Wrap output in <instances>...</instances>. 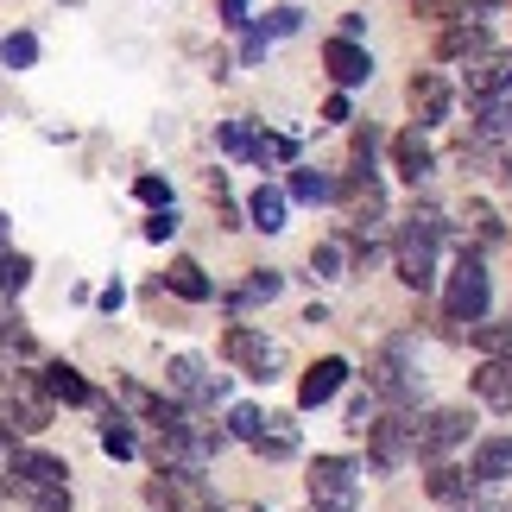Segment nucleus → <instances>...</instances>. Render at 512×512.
Listing matches in <instances>:
<instances>
[{"instance_id": "1", "label": "nucleus", "mask_w": 512, "mask_h": 512, "mask_svg": "<svg viewBox=\"0 0 512 512\" xmlns=\"http://www.w3.org/2000/svg\"><path fill=\"white\" fill-rule=\"evenodd\" d=\"M443 234H449V222H443L437 209H411L405 222H399V234H392V266H399V279L411 291L437 285V247H443Z\"/></svg>"}, {"instance_id": "2", "label": "nucleus", "mask_w": 512, "mask_h": 512, "mask_svg": "<svg viewBox=\"0 0 512 512\" xmlns=\"http://www.w3.org/2000/svg\"><path fill=\"white\" fill-rule=\"evenodd\" d=\"M487 304H494V279H487L481 253H462L456 272H449V285H443V317H449V323H475V329H481Z\"/></svg>"}, {"instance_id": "3", "label": "nucleus", "mask_w": 512, "mask_h": 512, "mask_svg": "<svg viewBox=\"0 0 512 512\" xmlns=\"http://www.w3.org/2000/svg\"><path fill=\"white\" fill-rule=\"evenodd\" d=\"M361 500V475H354V462L342 456H317L310 462V506L317 512H354Z\"/></svg>"}, {"instance_id": "4", "label": "nucleus", "mask_w": 512, "mask_h": 512, "mask_svg": "<svg viewBox=\"0 0 512 512\" xmlns=\"http://www.w3.org/2000/svg\"><path fill=\"white\" fill-rule=\"evenodd\" d=\"M146 506L159 512H209V481L196 475V468H159V475L146 481Z\"/></svg>"}, {"instance_id": "5", "label": "nucleus", "mask_w": 512, "mask_h": 512, "mask_svg": "<svg viewBox=\"0 0 512 512\" xmlns=\"http://www.w3.org/2000/svg\"><path fill=\"white\" fill-rule=\"evenodd\" d=\"M222 361H234L241 373H253V380H272L279 361H285V348L272 336H260V329H247V323H228L222 329Z\"/></svg>"}, {"instance_id": "6", "label": "nucleus", "mask_w": 512, "mask_h": 512, "mask_svg": "<svg viewBox=\"0 0 512 512\" xmlns=\"http://www.w3.org/2000/svg\"><path fill=\"white\" fill-rule=\"evenodd\" d=\"M468 411L462 405H443V411H430V418H418L411 424V456L418 462H437V456H449L456 443H468Z\"/></svg>"}, {"instance_id": "7", "label": "nucleus", "mask_w": 512, "mask_h": 512, "mask_svg": "<svg viewBox=\"0 0 512 512\" xmlns=\"http://www.w3.org/2000/svg\"><path fill=\"white\" fill-rule=\"evenodd\" d=\"M51 399L45 386H38V373H13L7 392H0V418H13V430H45L51 424Z\"/></svg>"}, {"instance_id": "8", "label": "nucleus", "mask_w": 512, "mask_h": 512, "mask_svg": "<svg viewBox=\"0 0 512 512\" xmlns=\"http://www.w3.org/2000/svg\"><path fill=\"white\" fill-rule=\"evenodd\" d=\"M361 437H367V449H373L367 462L380 468V475L411 456V418H399V411H373V424L361 430Z\"/></svg>"}, {"instance_id": "9", "label": "nucleus", "mask_w": 512, "mask_h": 512, "mask_svg": "<svg viewBox=\"0 0 512 512\" xmlns=\"http://www.w3.org/2000/svg\"><path fill=\"white\" fill-rule=\"evenodd\" d=\"M367 392H373V405H392V411H399V405H411V399H418V380H411V373L399 367V354H373V361H367Z\"/></svg>"}, {"instance_id": "10", "label": "nucleus", "mask_w": 512, "mask_h": 512, "mask_svg": "<svg viewBox=\"0 0 512 512\" xmlns=\"http://www.w3.org/2000/svg\"><path fill=\"white\" fill-rule=\"evenodd\" d=\"M512 95V51H487L481 64H468V102L487 108V102H506Z\"/></svg>"}, {"instance_id": "11", "label": "nucleus", "mask_w": 512, "mask_h": 512, "mask_svg": "<svg viewBox=\"0 0 512 512\" xmlns=\"http://www.w3.org/2000/svg\"><path fill=\"white\" fill-rule=\"evenodd\" d=\"M165 386L177 405H209L215 392H222V373H203V361H190V354H177L165 367Z\"/></svg>"}, {"instance_id": "12", "label": "nucleus", "mask_w": 512, "mask_h": 512, "mask_svg": "<svg viewBox=\"0 0 512 512\" xmlns=\"http://www.w3.org/2000/svg\"><path fill=\"white\" fill-rule=\"evenodd\" d=\"M121 405H127V411H140L152 430H171V424H184V418H190V411L177 405L171 392H152V386H140V380H121Z\"/></svg>"}, {"instance_id": "13", "label": "nucleus", "mask_w": 512, "mask_h": 512, "mask_svg": "<svg viewBox=\"0 0 512 512\" xmlns=\"http://www.w3.org/2000/svg\"><path fill=\"white\" fill-rule=\"evenodd\" d=\"M405 108H411V121H418V127H437L443 114H449V83H443L437 70H418L405 83Z\"/></svg>"}, {"instance_id": "14", "label": "nucleus", "mask_w": 512, "mask_h": 512, "mask_svg": "<svg viewBox=\"0 0 512 512\" xmlns=\"http://www.w3.org/2000/svg\"><path fill=\"white\" fill-rule=\"evenodd\" d=\"M437 57H449V64H481L487 57V26L481 19H449V26H437Z\"/></svg>"}, {"instance_id": "15", "label": "nucleus", "mask_w": 512, "mask_h": 512, "mask_svg": "<svg viewBox=\"0 0 512 512\" xmlns=\"http://www.w3.org/2000/svg\"><path fill=\"white\" fill-rule=\"evenodd\" d=\"M348 386V361H336V354H323L317 367H304V380H298V405L304 411H317V405H329L336 392Z\"/></svg>"}, {"instance_id": "16", "label": "nucleus", "mask_w": 512, "mask_h": 512, "mask_svg": "<svg viewBox=\"0 0 512 512\" xmlns=\"http://www.w3.org/2000/svg\"><path fill=\"white\" fill-rule=\"evenodd\" d=\"M323 64H329V76H336L342 89H361L367 76H373V57H367V45H354V38H329Z\"/></svg>"}, {"instance_id": "17", "label": "nucleus", "mask_w": 512, "mask_h": 512, "mask_svg": "<svg viewBox=\"0 0 512 512\" xmlns=\"http://www.w3.org/2000/svg\"><path fill=\"white\" fill-rule=\"evenodd\" d=\"M392 165H399V177H405V184H424V177L437 171V152H430L424 127H405L399 140H392Z\"/></svg>"}, {"instance_id": "18", "label": "nucleus", "mask_w": 512, "mask_h": 512, "mask_svg": "<svg viewBox=\"0 0 512 512\" xmlns=\"http://www.w3.org/2000/svg\"><path fill=\"white\" fill-rule=\"evenodd\" d=\"M38 386H45L51 405H89V399H95V386H89L70 361H45V367H38Z\"/></svg>"}, {"instance_id": "19", "label": "nucleus", "mask_w": 512, "mask_h": 512, "mask_svg": "<svg viewBox=\"0 0 512 512\" xmlns=\"http://www.w3.org/2000/svg\"><path fill=\"white\" fill-rule=\"evenodd\" d=\"M475 487H494V481H512V437H487L475 443V462H468Z\"/></svg>"}, {"instance_id": "20", "label": "nucleus", "mask_w": 512, "mask_h": 512, "mask_svg": "<svg viewBox=\"0 0 512 512\" xmlns=\"http://www.w3.org/2000/svg\"><path fill=\"white\" fill-rule=\"evenodd\" d=\"M64 475H70V468L57 456H45V449H13V456H7V481H57V487H70Z\"/></svg>"}, {"instance_id": "21", "label": "nucleus", "mask_w": 512, "mask_h": 512, "mask_svg": "<svg viewBox=\"0 0 512 512\" xmlns=\"http://www.w3.org/2000/svg\"><path fill=\"white\" fill-rule=\"evenodd\" d=\"M424 487H430V500H443V506H468V500H475V475H468V468H449V462H430Z\"/></svg>"}, {"instance_id": "22", "label": "nucleus", "mask_w": 512, "mask_h": 512, "mask_svg": "<svg viewBox=\"0 0 512 512\" xmlns=\"http://www.w3.org/2000/svg\"><path fill=\"white\" fill-rule=\"evenodd\" d=\"M494 146L512 152V95H506V102H487L475 114V152H494Z\"/></svg>"}, {"instance_id": "23", "label": "nucleus", "mask_w": 512, "mask_h": 512, "mask_svg": "<svg viewBox=\"0 0 512 512\" xmlns=\"http://www.w3.org/2000/svg\"><path fill=\"white\" fill-rule=\"evenodd\" d=\"M475 399L494 405V411H512V361H481L475 367Z\"/></svg>"}, {"instance_id": "24", "label": "nucleus", "mask_w": 512, "mask_h": 512, "mask_svg": "<svg viewBox=\"0 0 512 512\" xmlns=\"http://www.w3.org/2000/svg\"><path fill=\"white\" fill-rule=\"evenodd\" d=\"M165 285H171V291H177L184 304H209V298H215L209 272L196 266V260H171V266H165Z\"/></svg>"}, {"instance_id": "25", "label": "nucleus", "mask_w": 512, "mask_h": 512, "mask_svg": "<svg viewBox=\"0 0 512 512\" xmlns=\"http://www.w3.org/2000/svg\"><path fill=\"white\" fill-rule=\"evenodd\" d=\"M7 494H19L32 512H70V487L57 481H7Z\"/></svg>"}, {"instance_id": "26", "label": "nucleus", "mask_w": 512, "mask_h": 512, "mask_svg": "<svg viewBox=\"0 0 512 512\" xmlns=\"http://www.w3.org/2000/svg\"><path fill=\"white\" fill-rule=\"evenodd\" d=\"M253 449H260V456H298V424H291V418H266L260 437H253Z\"/></svg>"}, {"instance_id": "27", "label": "nucleus", "mask_w": 512, "mask_h": 512, "mask_svg": "<svg viewBox=\"0 0 512 512\" xmlns=\"http://www.w3.org/2000/svg\"><path fill=\"white\" fill-rule=\"evenodd\" d=\"M247 215H253V228L279 234V228H285V190H272V184H260V190H253V203H247Z\"/></svg>"}, {"instance_id": "28", "label": "nucleus", "mask_w": 512, "mask_h": 512, "mask_svg": "<svg viewBox=\"0 0 512 512\" xmlns=\"http://www.w3.org/2000/svg\"><path fill=\"white\" fill-rule=\"evenodd\" d=\"M291 196H298V203H336V177H323V171H291Z\"/></svg>"}, {"instance_id": "29", "label": "nucleus", "mask_w": 512, "mask_h": 512, "mask_svg": "<svg viewBox=\"0 0 512 512\" xmlns=\"http://www.w3.org/2000/svg\"><path fill=\"white\" fill-rule=\"evenodd\" d=\"M26 285H32V260L7 247V253H0V291H7V298H19Z\"/></svg>"}, {"instance_id": "30", "label": "nucleus", "mask_w": 512, "mask_h": 512, "mask_svg": "<svg viewBox=\"0 0 512 512\" xmlns=\"http://www.w3.org/2000/svg\"><path fill=\"white\" fill-rule=\"evenodd\" d=\"M475 348L487 361H512V323H481L475 329Z\"/></svg>"}, {"instance_id": "31", "label": "nucleus", "mask_w": 512, "mask_h": 512, "mask_svg": "<svg viewBox=\"0 0 512 512\" xmlns=\"http://www.w3.org/2000/svg\"><path fill=\"white\" fill-rule=\"evenodd\" d=\"M253 165H285L291 159V140L285 133H253V152H247Z\"/></svg>"}, {"instance_id": "32", "label": "nucleus", "mask_w": 512, "mask_h": 512, "mask_svg": "<svg viewBox=\"0 0 512 512\" xmlns=\"http://www.w3.org/2000/svg\"><path fill=\"white\" fill-rule=\"evenodd\" d=\"M411 7H418V19H475V7H468V0H411Z\"/></svg>"}, {"instance_id": "33", "label": "nucleus", "mask_w": 512, "mask_h": 512, "mask_svg": "<svg viewBox=\"0 0 512 512\" xmlns=\"http://www.w3.org/2000/svg\"><path fill=\"white\" fill-rule=\"evenodd\" d=\"M102 449H108L114 462H127V456H133V449H140V443H133V430H127L121 418H108V424H102Z\"/></svg>"}, {"instance_id": "34", "label": "nucleus", "mask_w": 512, "mask_h": 512, "mask_svg": "<svg viewBox=\"0 0 512 512\" xmlns=\"http://www.w3.org/2000/svg\"><path fill=\"white\" fill-rule=\"evenodd\" d=\"M468 228H475V241H481V247H494V241H500V215L487 209V203H468Z\"/></svg>"}, {"instance_id": "35", "label": "nucleus", "mask_w": 512, "mask_h": 512, "mask_svg": "<svg viewBox=\"0 0 512 512\" xmlns=\"http://www.w3.org/2000/svg\"><path fill=\"white\" fill-rule=\"evenodd\" d=\"M133 196H140V203H152V215H159V209H171V184H165L159 171H146L140 184H133Z\"/></svg>"}, {"instance_id": "36", "label": "nucleus", "mask_w": 512, "mask_h": 512, "mask_svg": "<svg viewBox=\"0 0 512 512\" xmlns=\"http://www.w3.org/2000/svg\"><path fill=\"white\" fill-rule=\"evenodd\" d=\"M0 57H7L13 70H26L32 57H38V38H32V32H7V45H0Z\"/></svg>"}, {"instance_id": "37", "label": "nucleus", "mask_w": 512, "mask_h": 512, "mask_svg": "<svg viewBox=\"0 0 512 512\" xmlns=\"http://www.w3.org/2000/svg\"><path fill=\"white\" fill-rule=\"evenodd\" d=\"M260 424H266V418H260L253 405H234V411H228V437H241V443L260 437Z\"/></svg>"}, {"instance_id": "38", "label": "nucleus", "mask_w": 512, "mask_h": 512, "mask_svg": "<svg viewBox=\"0 0 512 512\" xmlns=\"http://www.w3.org/2000/svg\"><path fill=\"white\" fill-rule=\"evenodd\" d=\"M209 203H215V215H222V228H241V209L228 203V184H222V171H209Z\"/></svg>"}, {"instance_id": "39", "label": "nucleus", "mask_w": 512, "mask_h": 512, "mask_svg": "<svg viewBox=\"0 0 512 512\" xmlns=\"http://www.w3.org/2000/svg\"><path fill=\"white\" fill-rule=\"evenodd\" d=\"M222 152L247 159V152H253V127H247V121H228V127H222Z\"/></svg>"}, {"instance_id": "40", "label": "nucleus", "mask_w": 512, "mask_h": 512, "mask_svg": "<svg viewBox=\"0 0 512 512\" xmlns=\"http://www.w3.org/2000/svg\"><path fill=\"white\" fill-rule=\"evenodd\" d=\"M279 291H285V279H279V272H253V279H247V291H241V304H247V298H279Z\"/></svg>"}, {"instance_id": "41", "label": "nucleus", "mask_w": 512, "mask_h": 512, "mask_svg": "<svg viewBox=\"0 0 512 512\" xmlns=\"http://www.w3.org/2000/svg\"><path fill=\"white\" fill-rule=\"evenodd\" d=\"M310 266H317L323 279H342V247H336V241H323L317 253H310Z\"/></svg>"}, {"instance_id": "42", "label": "nucleus", "mask_w": 512, "mask_h": 512, "mask_svg": "<svg viewBox=\"0 0 512 512\" xmlns=\"http://www.w3.org/2000/svg\"><path fill=\"white\" fill-rule=\"evenodd\" d=\"M171 234H177V215H171V209H159V215L146 222V241H171Z\"/></svg>"}, {"instance_id": "43", "label": "nucleus", "mask_w": 512, "mask_h": 512, "mask_svg": "<svg viewBox=\"0 0 512 512\" xmlns=\"http://www.w3.org/2000/svg\"><path fill=\"white\" fill-rule=\"evenodd\" d=\"M323 121H348V95H329V102H323Z\"/></svg>"}, {"instance_id": "44", "label": "nucleus", "mask_w": 512, "mask_h": 512, "mask_svg": "<svg viewBox=\"0 0 512 512\" xmlns=\"http://www.w3.org/2000/svg\"><path fill=\"white\" fill-rule=\"evenodd\" d=\"M222 19H228V26H241V19H247V0H222Z\"/></svg>"}, {"instance_id": "45", "label": "nucleus", "mask_w": 512, "mask_h": 512, "mask_svg": "<svg viewBox=\"0 0 512 512\" xmlns=\"http://www.w3.org/2000/svg\"><path fill=\"white\" fill-rule=\"evenodd\" d=\"M500 184L512 190V152H506V159H500Z\"/></svg>"}, {"instance_id": "46", "label": "nucleus", "mask_w": 512, "mask_h": 512, "mask_svg": "<svg viewBox=\"0 0 512 512\" xmlns=\"http://www.w3.org/2000/svg\"><path fill=\"white\" fill-rule=\"evenodd\" d=\"M456 512H500V506H481V500H468V506H456Z\"/></svg>"}, {"instance_id": "47", "label": "nucleus", "mask_w": 512, "mask_h": 512, "mask_svg": "<svg viewBox=\"0 0 512 512\" xmlns=\"http://www.w3.org/2000/svg\"><path fill=\"white\" fill-rule=\"evenodd\" d=\"M0 253H7V215H0Z\"/></svg>"}, {"instance_id": "48", "label": "nucleus", "mask_w": 512, "mask_h": 512, "mask_svg": "<svg viewBox=\"0 0 512 512\" xmlns=\"http://www.w3.org/2000/svg\"><path fill=\"white\" fill-rule=\"evenodd\" d=\"M468 7H475V13H487V7H494V0H468Z\"/></svg>"}, {"instance_id": "49", "label": "nucleus", "mask_w": 512, "mask_h": 512, "mask_svg": "<svg viewBox=\"0 0 512 512\" xmlns=\"http://www.w3.org/2000/svg\"><path fill=\"white\" fill-rule=\"evenodd\" d=\"M0 500H7V475H0Z\"/></svg>"}, {"instance_id": "50", "label": "nucleus", "mask_w": 512, "mask_h": 512, "mask_svg": "<svg viewBox=\"0 0 512 512\" xmlns=\"http://www.w3.org/2000/svg\"><path fill=\"white\" fill-rule=\"evenodd\" d=\"M310 512H317V506H310Z\"/></svg>"}]
</instances>
